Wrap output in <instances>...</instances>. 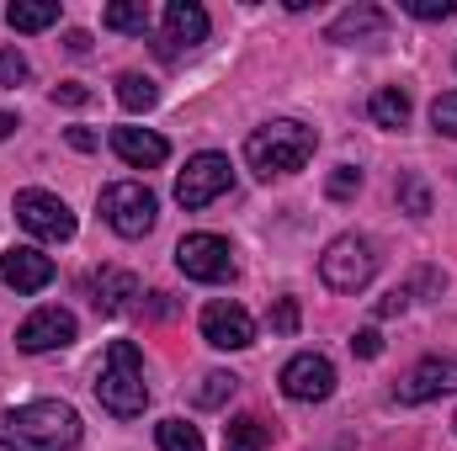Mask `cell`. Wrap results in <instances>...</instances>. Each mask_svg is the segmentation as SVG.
Masks as SVG:
<instances>
[{
  "label": "cell",
  "mask_w": 457,
  "mask_h": 451,
  "mask_svg": "<svg viewBox=\"0 0 457 451\" xmlns=\"http://www.w3.org/2000/svg\"><path fill=\"white\" fill-rule=\"evenodd\" d=\"M75 441H80V414L64 398H32V404L0 414L5 451H70Z\"/></svg>",
  "instance_id": "1"
},
{
  "label": "cell",
  "mask_w": 457,
  "mask_h": 451,
  "mask_svg": "<svg viewBox=\"0 0 457 451\" xmlns=\"http://www.w3.org/2000/svg\"><path fill=\"white\" fill-rule=\"evenodd\" d=\"M314 149H320V133H314L309 122H298V117H271V122H261V127L245 138V160H250V170L266 176V181L303 170V165L314 160Z\"/></svg>",
  "instance_id": "2"
},
{
  "label": "cell",
  "mask_w": 457,
  "mask_h": 451,
  "mask_svg": "<svg viewBox=\"0 0 457 451\" xmlns=\"http://www.w3.org/2000/svg\"><path fill=\"white\" fill-rule=\"evenodd\" d=\"M96 398L117 420H138L149 404V382H144V356L133 340H112L102 366H96Z\"/></svg>",
  "instance_id": "3"
},
{
  "label": "cell",
  "mask_w": 457,
  "mask_h": 451,
  "mask_svg": "<svg viewBox=\"0 0 457 451\" xmlns=\"http://www.w3.org/2000/svg\"><path fill=\"white\" fill-rule=\"evenodd\" d=\"M372 276H378V250H372L367 234H341L320 255V282L330 292H361Z\"/></svg>",
  "instance_id": "4"
},
{
  "label": "cell",
  "mask_w": 457,
  "mask_h": 451,
  "mask_svg": "<svg viewBox=\"0 0 457 451\" xmlns=\"http://www.w3.org/2000/svg\"><path fill=\"white\" fill-rule=\"evenodd\" d=\"M96 208H102V218L122 234V239H144L154 218H160V202H154V192L144 186V181H112L102 197H96Z\"/></svg>",
  "instance_id": "5"
},
{
  "label": "cell",
  "mask_w": 457,
  "mask_h": 451,
  "mask_svg": "<svg viewBox=\"0 0 457 451\" xmlns=\"http://www.w3.org/2000/svg\"><path fill=\"white\" fill-rule=\"evenodd\" d=\"M228 186H234V165H228V154L203 149V154H192V160H187V170L176 176V202H181L187 213H197V208L219 202Z\"/></svg>",
  "instance_id": "6"
},
{
  "label": "cell",
  "mask_w": 457,
  "mask_h": 451,
  "mask_svg": "<svg viewBox=\"0 0 457 451\" xmlns=\"http://www.w3.org/2000/svg\"><path fill=\"white\" fill-rule=\"evenodd\" d=\"M16 224L27 228L32 239H48V244L75 239V213H70V202L54 197V192H43V186L16 192Z\"/></svg>",
  "instance_id": "7"
},
{
  "label": "cell",
  "mask_w": 457,
  "mask_h": 451,
  "mask_svg": "<svg viewBox=\"0 0 457 451\" xmlns=\"http://www.w3.org/2000/svg\"><path fill=\"white\" fill-rule=\"evenodd\" d=\"M176 266L192 282H234V250L219 234H187L176 244Z\"/></svg>",
  "instance_id": "8"
},
{
  "label": "cell",
  "mask_w": 457,
  "mask_h": 451,
  "mask_svg": "<svg viewBox=\"0 0 457 451\" xmlns=\"http://www.w3.org/2000/svg\"><path fill=\"white\" fill-rule=\"evenodd\" d=\"M282 393H287L293 404H325V398L336 393V366H330V356L298 350V356L282 366Z\"/></svg>",
  "instance_id": "9"
},
{
  "label": "cell",
  "mask_w": 457,
  "mask_h": 451,
  "mask_svg": "<svg viewBox=\"0 0 457 451\" xmlns=\"http://www.w3.org/2000/svg\"><path fill=\"white\" fill-rule=\"evenodd\" d=\"M75 335H80V324H75V314H70V308H59V303H48V308L27 314V319L16 324V345H21L27 356L64 350V345H75Z\"/></svg>",
  "instance_id": "10"
},
{
  "label": "cell",
  "mask_w": 457,
  "mask_h": 451,
  "mask_svg": "<svg viewBox=\"0 0 457 451\" xmlns=\"http://www.w3.org/2000/svg\"><path fill=\"white\" fill-rule=\"evenodd\" d=\"M442 393H457V356H426V361H415L399 377V388H394L399 404H431Z\"/></svg>",
  "instance_id": "11"
},
{
  "label": "cell",
  "mask_w": 457,
  "mask_h": 451,
  "mask_svg": "<svg viewBox=\"0 0 457 451\" xmlns=\"http://www.w3.org/2000/svg\"><path fill=\"white\" fill-rule=\"evenodd\" d=\"M197 324H203V340L213 350H245V345H255V319L239 303H228V298H213Z\"/></svg>",
  "instance_id": "12"
},
{
  "label": "cell",
  "mask_w": 457,
  "mask_h": 451,
  "mask_svg": "<svg viewBox=\"0 0 457 451\" xmlns=\"http://www.w3.org/2000/svg\"><path fill=\"white\" fill-rule=\"evenodd\" d=\"M325 37L330 43H345V48H372V43H383L388 37V11L383 5H345L341 16L325 27Z\"/></svg>",
  "instance_id": "13"
},
{
  "label": "cell",
  "mask_w": 457,
  "mask_h": 451,
  "mask_svg": "<svg viewBox=\"0 0 457 451\" xmlns=\"http://www.w3.org/2000/svg\"><path fill=\"white\" fill-rule=\"evenodd\" d=\"M203 37H208V11L197 0H170L165 5V43H160V53L176 59V53L197 48Z\"/></svg>",
  "instance_id": "14"
},
{
  "label": "cell",
  "mask_w": 457,
  "mask_h": 451,
  "mask_svg": "<svg viewBox=\"0 0 457 451\" xmlns=\"http://www.w3.org/2000/svg\"><path fill=\"white\" fill-rule=\"evenodd\" d=\"M0 282L16 287V292H43L54 282V260L43 250H32V244H11L0 255Z\"/></svg>",
  "instance_id": "15"
},
{
  "label": "cell",
  "mask_w": 457,
  "mask_h": 451,
  "mask_svg": "<svg viewBox=\"0 0 457 451\" xmlns=\"http://www.w3.org/2000/svg\"><path fill=\"white\" fill-rule=\"evenodd\" d=\"M112 154L133 170H154V165L170 160V144L149 127H112Z\"/></svg>",
  "instance_id": "16"
},
{
  "label": "cell",
  "mask_w": 457,
  "mask_h": 451,
  "mask_svg": "<svg viewBox=\"0 0 457 451\" xmlns=\"http://www.w3.org/2000/svg\"><path fill=\"white\" fill-rule=\"evenodd\" d=\"M133 298H144V292H138V282H133L128 271H102V276H91V303H96L102 314H128Z\"/></svg>",
  "instance_id": "17"
},
{
  "label": "cell",
  "mask_w": 457,
  "mask_h": 451,
  "mask_svg": "<svg viewBox=\"0 0 457 451\" xmlns=\"http://www.w3.org/2000/svg\"><path fill=\"white\" fill-rule=\"evenodd\" d=\"M59 21V0H11L5 5V27L11 32H43Z\"/></svg>",
  "instance_id": "18"
},
{
  "label": "cell",
  "mask_w": 457,
  "mask_h": 451,
  "mask_svg": "<svg viewBox=\"0 0 457 451\" xmlns=\"http://www.w3.org/2000/svg\"><path fill=\"white\" fill-rule=\"evenodd\" d=\"M271 447V425L261 414H234L224 425V451H266Z\"/></svg>",
  "instance_id": "19"
},
{
  "label": "cell",
  "mask_w": 457,
  "mask_h": 451,
  "mask_svg": "<svg viewBox=\"0 0 457 451\" xmlns=\"http://www.w3.org/2000/svg\"><path fill=\"white\" fill-rule=\"evenodd\" d=\"M367 117H372L378 127H404V122H410V96H404L399 86H383V91H372Z\"/></svg>",
  "instance_id": "20"
},
{
  "label": "cell",
  "mask_w": 457,
  "mask_h": 451,
  "mask_svg": "<svg viewBox=\"0 0 457 451\" xmlns=\"http://www.w3.org/2000/svg\"><path fill=\"white\" fill-rule=\"evenodd\" d=\"M102 27L144 37V32H149V11H144V0H117V5H107V11H102Z\"/></svg>",
  "instance_id": "21"
},
{
  "label": "cell",
  "mask_w": 457,
  "mask_h": 451,
  "mask_svg": "<svg viewBox=\"0 0 457 451\" xmlns=\"http://www.w3.org/2000/svg\"><path fill=\"white\" fill-rule=\"evenodd\" d=\"M117 102H122L128 112H149V107L160 102V91H154L149 75H133V70H128V75H117Z\"/></svg>",
  "instance_id": "22"
},
{
  "label": "cell",
  "mask_w": 457,
  "mask_h": 451,
  "mask_svg": "<svg viewBox=\"0 0 457 451\" xmlns=\"http://www.w3.org/2000/svg\"><path fill=\"white\" fill-rule=\"evenodd\" d=\"M154 441H160V451H208L203 436H197V425H187V420H160Z\"/></svg>",
  "instance_id": "23"
},
{
  "label": "cell",
  "mask_w": 457,
  "mask_h": 451,
  "mask_svg": "<svg viewBox=\"0 0 457 451\" xmlns=\"http://www.w3.org/2000/svg\"><path fill=\"white\" fill-rule=\"evenodd\" d=\"M234 388H239V377H234V372H208V377H203V388H197V404H203V409H219V404L234 398Z\"/></svg>",
  "instance_id": "24"
},
{
  "label": "cell",
  "mask_w": 457,
  "mask_h": 451,
  "mask_svg": "<svg viewBox=\"0 0 457 451\" xmlns=\"http://www.w3.org/2000/svg\"><path fill=\"white\" fill-rule=\"evenodd\" d=\"M399 202H404L410 218H426V213H431V192H426V181H420V176H399Z\"/></svg>",
  "instance_id": "25"
},
{
  "label": "cell",
  "mask_w": 457,
  "mask_h": 451,
  "mask_svg": "<svg viewBox=\"0 0 457 451\" xmlns=\"http://www.w3.org/2000/svg\"><path fill=\"white\" fill-rule=\"evenodd\" d=\"M325 192H330L336 202H345V197H356V192H361V170H356V165H336V176L325 181Z\"/></svg>",
  "instance_id": "26"
},
{
  "label": "cell",
  "mask_w": 457,
  "mask_h": 451,
  "mask_svg": "<svg viewBox=\"0 0 457 451\" xmlns=\"http://www.w3.org/2000/svg\"><path fill=\"white\" fill-rule=\"evenodd\" d=\"M431 122H436V133L457 138V91H447V96H436V102H431Z\"/></svg>",
  "instance_id": "27"
},
{
  "label": "cell",
  "mask_w": 457,
  "mask_h": 451,
  "mask_svg": "<svg viewBox=\"0 0 457 451\" xmlns=\"http://www.w3.org/2000/svg\"><path fill=\"white\" fill-rule=\"evenodd\" d=\"M404 11L420 21H447V16H457V0H404Z\"/></svg>",
  "instance_id": "28"
},
{
  "label": "cell",
  "mask_w": 457,
  "mask_h": 451,
  "mask_svg": "<svg viewBox=\"0 0 457 451\" xmlns=\"http://www.w3.org/2000/svg\"><path fill=\"white\" fill-rule=\"evenodd\" d=\"M27 80V59L16 48H0V86H21Z\"/></svg>",
  "instance_id": "29"
},
{
  "label": "cell",
  "mask_w": 457,
  "mask_h": 451,
  "mask_svg": "<svg viewBox=\"0 0 457 451\" xmlns=\"http://www.w3.org/2000/svg\"><path fill=\"white\" fill-rule=\"evenodd\" d=\"M271 330H277V335H293V330H298V303H293V298H277V308H271Z\"/></svg>",
  "instance_id": "30"
},
{
  "label": "cell",
  "mask_w": 457,
  "mask_h": 451,
  "mask_svg": "<svg viewBox=\"0 0 457 451\" xmlns=\"http://www.w3.org/2000/svg\"><path fill=\"white\" fill-rule=\"evenodd\" d=\"M410 303H415V292H410V287H394V292L378 303V319H394V314H404Z\"/></svg>",
  "instance_id": "31"
},
{
  "label": "cell",
  "mask_w": 457,
  "mask_h": 451,
  "mask_svg": "<svg viewBox=\"0 0 457 451\" xmlns=\"http://www.w3.org/2000/svg\"><path fill=\"white\" fill-rule=\"evenodd\" d=\"M351 350H356L361 361H372V356H383V335H378V330H361V335L351 340Z\"/></svg>",
  "instance_id": "32"
},
{
  "label": "cell",
  "mask_w": 457,
  "mask_h": 451,
  "mask_svg": "<svg viewBox=\"0 0 457 451\" xmlns=\"http://www.w3.org/2000/svg\"><path fill=\"white\" fill-rule=\"evenodd\" d=\"M54 102H64V107H86V102H91V91H86L80 80H64V86L54 91Z\"/></svg>",
  "instance_id": "33"
},
{
  "label": "cell",
  "mask_w": 457,
  "mask_h": 451,
  "mask_svg": "<svg viewBox=\"0 0 457 451\" xmlns=\"http://www.w3.org/2000/svg\"><path fill=\"white\" fill-rule=\"evenodd\" d=\"M64 138H70V149H80V154H91V149H96V133H91V127H70Z\"/></svg>",
  "instance_id": "34"
},
{
  "label": "cell",
  "mask_w": 457,
  "mask_h": 451,
  "mask_svg": "<svg viewBox=\"0 0 457 451\" xmlns=\"http://www.w3.org/2000/svg\"><path fill=\"white\" fill-rule=\"evenodd\" d=\"M64 48H70V53H86V48H91V37H86V32H70V37H64Z\"/></svg>",
  "instance_id": "35"
},
{
  "label": "cell",
  "mask_w": 457,
  "mask_h": 451,
  "mask_svg": "<svg viewBox=\"0 0 457 451\" xmlns=\"http://www.w3.org/2000/svg\"><path fill=\"white\" fill-rule=\"evenodd\" d=\"M16 127H21V122H16V117H11V112H0V144H5V138H11V133H16Z\"/></svg>",
  "instance_id": "36"
},
{
  "label": "cell",
  "mask_w": 457,
  "mask_h": 451,
  "mask_svg": "<svg viewBox=\"0 0 457 451\" xmlns=\"http://www.w3.org/2000/svg\"><path fill=\"white\" fill-rule=\"evenodd\" d=\"M453 430H457V414H453Z\"/></svg>",
  "instance_id": "37"
}]
</instances>
